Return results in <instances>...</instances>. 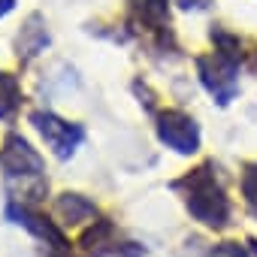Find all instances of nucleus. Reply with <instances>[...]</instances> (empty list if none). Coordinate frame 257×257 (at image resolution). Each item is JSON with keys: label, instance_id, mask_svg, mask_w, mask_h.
I'll return each instance as SVG.
<instances>
[{"label": "nucleus", "instance_id": "obj_13", "mask_svg": "<svg viewBox=\"0 0 257 257\" xmlns=\"http://www.w3.org/2000/svg\"><path fill=\"white\" fill-rule=\"evenodd\" d=\"M16 10V0H0V19H7Z\"/></svg>", "mask_w": 257, "mask_h": 257}, {"label": "nucleus", "instance_id": "obj_5", "mask_svg": "<svg viewBox=\"0 0 257 257\" xmlns=\"http://www.w3.org/2000/svg\"><path fill=\"white\" fill-rule=\"evenodd\" d=\"M155 134L158 140L176 152V155H197L200 152V143H203V134H200V124L182 112V109H164L158 115V124H155Z\"/></svg>", "mask_w": 257, "mask_h": 257}, {"label": "nucleus", "instance_id": "obj_9", "mask_svg": "<svg viewBox=\"0 0 257 257\" xmlns=\"http://www.w3.org/2000/svg\"><path fill=\"white\" fill-rule=\"evenodd\" d=\"M22 109V82L13 73L0 70V121L13 124Z\"/></svg>", "mask_w": 257, "mask_h": 257}, {"label": "nucleus", "instance_id": "obj_11", "mask_svg": "<svg viewBox=\"0 0 257 257\" xmlns=\"http://www.w3.org/2000/svg\"><path fill=\"white\" fill-rule=\"evenodd\" d=\"M212 257H251V248H245L239 242H221L212 248Z\"/></svg>", "mask_w": 257, "mask_h": 257}, {"label": "nucleus", "instance_id": "obj_7", "mask_svg": "<svg viewBox=\"0 0 257 257\" xmlns=\"http://www.w3.org/2000/svg\"><path fill=\"white\" fill-rule=\"evenodd\" d=\"M55 212H58V218H61V224H70V227H76V224H88V221H94L100 212H97V206L88 200V197H82V194H61L58 200H55Z\"/></svg>", "mask_w": 257, "mask_h": 257}, {"label": "nucleus", "instance_id": "obj_8", "mask_svg": "<svg viewBox=\"0 0 257 257\" xmlns=\"http://www.w3.org/2000/svg\"><path fill=\"white\" fill-rule=\"evenodd\" d=\"M49 46V31H46V22L43 16H31L25 22V28L19 31V40H16V49H19V58L22 61H31L37 55H43Z\"/></svg>", "mask_w": 257, "mask_h": 257}, {"label": "nucleus", "instance_id": "obj_2", "mask_svg": "<svg viewBox=\"0 0 257 257\" xmlns=\"http://www.w3.org/2000/svg\"><path fill=\"white\" fill-rule=\"evenodd\" d=\"M0 170H4L13 203L37 206L46 197V161L22 134H7L4 146H0Z\"/></svg>", "mask_w": 257, "mask_h": 257}, {"label": "nucleus", "instance_id": "obj_1", "mask_svg": "<svg viewBox=\"0 0 257 257\" xmlns=\"http://www.w3.org/2000/svg\"><path fill=\"white\" fill-rule=\"evenodd\" d=\"M215 173H218L215 161H206L191 173H185L182 179H176L173 191L185 200V209L197 224L209 230H227L233 221V203Z\"/></svg>", "mask_w": 257, "mask_h": 257}, {"label": "nucleus", "instance_id": "obj_3", "mask_svg": "<svg viewBox=\"0 0 257 257\" xmlns=\"http://www.w3.org/2000/svg\"><path fill=\"white\" fill-rule=\"evenodd\" d=\"M197 73H200L203 88L218 100V106H227L236 100V94H239V58L215 49L212 55L197 58Z\"/></svg>", "mask_w": 257, "mask_h": 257}, {"label": "nucleus", "instance_id": "obj_4", "mask_svg": "<svg viewBox=\"0 0 257 257\" xmlns=\"http://www.w3.org/2000/svg\"><path fill=\"white\" fill-rule=\"evenodd\" d=\"M31 124H34V131L43 137V143L52 149V155L58 161H70L79 152V146L85 143V127L76 124V121H67V118H61L55 112L37 109V112H31Z\"/></svg>", "mask_w": 257, "mask_h": 257}, {"label": "nucleus", "instance_id": "obj_14", "mask_svg": "<svg viewBox=\"0 0 257 257\" xmlns=\"http://www.w3.org/2000/svg\"><path fill=\"white\" fill-rule=\"evenodd\" d=\"M248 248H251V254H254V257H257V239H254V236H251V239H248Z\"/></svg>", "mask_w": 257, "mask_h": 257}, {"label": "nucleus", "instance_id": "obj_12", "mask_svg": "<svg viewBox=\"0 0 257 257\" xmlns=\"http://www.w3.org/2000/svg\"><path fill=\"white\" fill-rule=\"evenodd\" d=\"M46 257H76V251H73L70 245H58V248H49Z\"/></svg>", "mask_w": 257, "mask_h": 257}, {"label": "nucleus", "instance_id": "obj_10", "mask_svg": "<svg viewBox=\"0 0 257 257\" xmlns=\"http://www.w3.org/2000/svg\"><path fill=\"white\" fill-rule=\"evenodd\" d=\"M242 197H245L248 212L257 218V164H245V173H242Z\"/></svg>", "mask_w": 257, "mask_h": 257}, {"label": "nucleus", "instance_id": "obj_6", "mask_svg": "<svg viewBox=\"0 0 257 257\" xmlns=\"http://www.w3.org/2000/svg\"><path fill=\"white\" fill-rule=\"evenodd\" d=\"M79 248L91 257H103V254H118L121 245L115 242V224L109 218H100V221H91V227L82 233L79 239Z\"/></svg>", "mask_w": 257, "mask_h": 257}]
</instances>
